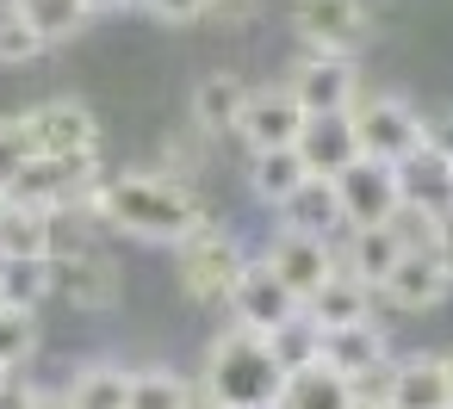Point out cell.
Instances as JSON below:
<instances>
[{
    "mask_svg": "<svg viewBox=\"0 0 453 409\" xmlns=\"http://www.w3.org/2000/svg\"><path fill=\"white\" fill-rule=\"evenodd\" d=\"M199 390L211 397V409H273L280 390H286V372L273 366V353H267L261 335L224 329V335H211V347H205Z\"/></svg>",
    "mask_w": 453,
    "mask_h": 409,
    "instance_id": "2",
    "label": "cell"
},
{
    "mask_svg": "<svg viewBox=\"0 0 453 409\" xmlns=\"http://www.w3.org/2000/svg\"><path fill=\"white\" fill-rule=\"evenodd\" d=\"M50 292H57L50 261H0V304H13V310H38Z\"/></svg>",
    "mask_w": 453,
    "mask_h": 409,
    "instance_id": "29",
    "label": "cell"
},
{
    "mask_svg": "<svg viewBox=\"0 0 453 409\" xmlns=\"http://www.w3.org/2000/svg\"><path fill=\"white\" fill-rule=\"evenodd\" d=\"M286 94L304 106V118H335V112H354L360 100V81H354V63L348 57H317L304 50L286 75Z\"/></svg>",
    "mask_w": 453,
    "mask_h": 409,
    "instance_id": "7",
    "label": "cell"
},
{
    "mask_svg": "<svg viewBox=\"0 0 453 409\" xmlns=\"http://www.w3.org/2000/svg\"><path fill=\"white\" fill-rule=\"evenodd\" d=\"M143 7L162 19V26H187V19H205V0H143Z\"/></svg>",
    "mask_w": 453,
    "mask_h": 409,
    "instance_id": "33",
    "label": "cell"
},
{
    "mask_svg": "<svg viewBox=\"0 0 453 409\" xmlns=\"http://www.w3.org/2000/svg\"><path fill=\"white\" fill-rule=\"evenodd\" d=\"M391 174H397V199H403L410 211H428V217H447V211H453V162H447V155L416 149V155H403Z\"/></svg>",
    "mask_w": 453,
    "mask_h": 409,
    "instance_id": "16",
    "label": "cell"
},
{
    "mask_svg": "<svg viewBox=\"0 0 453 409\" xmlns=\"http://www.w3.org/2000/svg\"><path fill=\"white\" fill-rule=\"evenodd\" d=\"M391 360V341H385V329L379 322H354V329H329L323 335V353H317V366H329L335 378H366L372 366H385Z\"/></svg>",
    "mask_w": 453,
    "mask_h": 409,
    "instance_id": "18",
    "label": "cell"
},
{
    "mask_svg": "<svg viewBox=\"0 0 453 409\" xmlns=\"http://www.w3.org/2000/svg\"><path fill=\"white\" fill-rule=\"evenodd\" d=\"M255 13V0H205V19H218V26H242Z\"/></svg>",
    "mask_w": 453,
    "mask_h": 409,
    "instance_id": "35",
    "label": "cell"
},
{
    "mask_svg": "<svg viewBox=\"0 0 453 409\" xmlns=\"http://www.w3.org/2000/svg\"><path fill=\"white\" fill-rule=\"evenodd\" d=\"M32 353H38V310H13V304H0V366L19 372Z\"/></svg>",
    "mask_w": 453,
    "mask_h": 409,
    "instance_id": "30",
    "label": "cell"
},
{
    "mask_svg": "<svg viewBox=\"0 0 453 409\" xmlns=\"http://www.w3.org/2000/svg\"><path fill=\"white\" fill-rule=\"evenodd\" d=\"M348 403H354L348 378H335L329 366H304V372L286 378V390H280L273 409H348Z\"/></svg>",
    "mask_w": 453,
    "mask_h": 409,
    "instance_id": "27",
    "label": "cell"
},
{
    "mask_svg": "<svg viewBox=\"0 0 453 409\" xmlns=\"http://www.w3.org/2000/svg\"><path fill=\"white\" fill-rule=\"evenodd\" d=\"M242 106H249V81L242 75H230V69H218V75H205L199 87H193V131L199 137H236V125H242Z\"/></svg>",
    "mask_w": 453,
    "mask_h": 409,
    "instance_id": "17",
    "label": "cell"
},
{
    "mask_svg": "<svg viewBox=\"0 0 453 409\" xmlns=\"http://www.w3.org/2000/svg\"><path fill=\"white\" fill-rule=\"evenodd\" d=\"M193 409H211V397H205V390H193Z\"/></svg>",
    "mask_w": 453,
    "mask_h": 409,
    "instance_id": "39",
    "label": "cell"
},
{
    "mask_svg": "<svg viewBox=\"0 0 453 409\" xmlns=\"http://www.w3.org/2000/svg\"><path fill=\"white\" fill-rule=\"evenodd\" d=\"M348 409H391V403H348Z\"/></svg>",
    "mask_w": 453,
    "mask_h": 409,
    "instance_id": "40",
    "label": "cell"
},
{
    "mask_svg": "<svg viewBox=\"0 0 453 409\" xmlns=\"http://www.w3.org/2000/svg\"><path fill=\"white\" fill-rule=\"evenodd\" d=\"M267 341V353H273V366L292 378V372H304V366H317V353H323V329L311 322V316H292V322H280L273 335H261Z\"/></svg>",
    "mask_w": 453,
    "mask_h": 409,
    "instance_id": "28",
    "label": "cell"
},
{
    "mask_svg": "<svg viewBox=\"0 0 453 409\" xmlns=\"http://www.w3.org/2000/svg\"><path fill=\"white\" fill-rule=\"evenodd\" d=\"M32 409H75V403H69L63 390H38V403H32Z\"/></svg>",
    "mask_w": 453,
    "mask_h": 409,
    "instance_id": "37",
    "label": "cell"
},
{
    "mask_svg": "<svg viewBox=\"0 0 453 409\" xmlns=\"http://www.w3.org/2000/svg\"><path fill=\"white\" fill-rule=\"evenodd\" d=\"M7 205H13V199H7V186H0V217H7Z\"/></svg>",
    "mask_w": 453,
    "mask_h": 409,
    "instance_id": "41",
    "label": "cell"
},
{
    "mask_svg": "<svg viewBox=\"0 0 453 409\" xmlns=\"http://www.w3.org/2000/svg\"><path fill=\"white\" fill-rule=\"evenodd\" d=\"M125 7H143V0H88V13H125Z\"/></svg>",
    "mask_w": 453,
    "mask_h": 409,
    "instance_id": "36",
    "label": "cell"
},
{
    "mask_svg": "<svg viewBox=\"0 0 453 409\" xmlns=\"http://www.w3.org/2000/svg\"><path fill=\"white\" fill-rule=\"evenodd\" d=\"M0 378H7V366H0Z\"/></svg>",
    "mask_w": 453,
    "mask_h": 409,
    "instance_id": "42",
    "label": "cell"
},
{
    "mask_svg": "<svg viewBox=\"0 0 453 409\" xmlns=\"http://www.w3.org/2000/svg\"><path fill=\"white\" fill-rule=\"evenodd\" d=\"M13 13L44 38V50L50 44H69V38H81L88 32V0H13Z\"/></svg>",
    "mask_w": 453,
    "mask_h": 409,
    "instance_id": "25",
    "label": "cell"
},
{
    "mask_svg": "<svg viewBox=\"0 0 453 409\" xmlns=\"http://www.w3.org/2000/svg\"><path fill=\"white\" fill-rule=\"evenodd\" d=\"M304 316L329 335V329H354V322H379V292L366 279H354L348 267H335L311 298H304Z\"/></svg>",
    "mask_w": 453,
    "mask_h": 409,
    "instance_id": "13",
    "label": "cell"
},
{
    "mask_svg": "<svg viewBox=\"0 0 453 409\" xmlns=\"http://www.w3.org/2000/svg\"><path fill=\"white\" fill-rule=\"evenodd\" d=\"M224 310H230V322L236 329H249V335H273L280 322H292V316H304V304L261 267V261H249L242 267V279L230 285V298H224Z\"/></svg>",
    "mask_w": 453,
    "mask_h": 409,
    "instance_id": "10",
    "label": "cell"
},
{
    "mask_svg": "<svg viewBox=\"0 0 453 409\" xmlns=\"http://www.w3.org/2000/svg\"><path fill=\"white\" fill-rule=\"evenodd\" d=\"M385 403H391V409H453L441 353H410V360H397V372H391V397H385Z\"/></svg>",
    "mask_w": 453,
    "mask_h": 409,
    "instance_id": "19",
    "label": "cell"
},
{
    "mask_svg": "<svg viewBox=\"0 0 453 409\" xmlns=\"http://www.w3.org/2000/svg\"><path fill=\"white\" fill-rule=\"evenodd\" d=\"M63 397H69L75 409H131V366H119V360H88V366L69 372Z\"/></svg>",
    "mask_w": 453,
    "mask_h": 409,
    "instance_id": "21",
    "label": "cell"
},
{
    "mask_svg": "<svg viewBox=\"0 0 453 409\" xmlns=\"http://www.w3.org/2000/svg\"><path fill=\"white\" fill-rule=\"evenodd\" d=\"M255 261H261V267H267L298 304H304V298L342 267V261H335V242H323V236H298V230H280V236L267 242V254H255Z\"/></svg>",
    "mask_w": 453,
    "mask_h": 409,
    "instance_id": "9",
    "label": "cell"
},
{
    "mask_svg": "<svg viewBox=\"0 0 453 409\" xmlns=\"http://www.w3.org/2000/svg\"><path fill=\"white\" fill-rule=\"evenodd\" d=\"M50 217L57 211L7 205V217H0V261H50Z\"/></svg>",
    "mask_w": 453,
    "mask_h": 409,
    "instance_id": "24",
    "label": "cell"
},
{
    "mask_svg": "<svg viewBox=\"0 0 453 409\" xmlns=\"http://www.w3.org/2000/svg\"><path fill=\"white\" fill-rule=\"evenodd\" d=\"M280 230L323 236V242L348 236V223H342V205H335V186H329V180H304V186H298V193L280 205Z\"/></svg>",
    "mask_w": 453,
    "mask_h": 409,
    "instance_id": "20",
    "label": "cell"
},
{
    "mask_svg": "<svg viewBox=\"0 0 453 409\" xmlns=\"http://www.w3.org/2000/svg\"><path fill=\"white\" fill-rule=\"evenodd\" d=\"M19 118H26V131H32L38 162H63V155H88V149H100V118H94L88 100L57 94V100H38V106L19 112Z\"/></svg>",
    "mask_w": 453,
    "mask_h": 409,
    "instance_id": "6",
    "label": "cell"
},
{
    "mask_svg": "<svg viewBox=\"0 0 453 409\" xmlns=\"http://www.w3.org/2000/svg\"><path fill=\"white\" fill-rule=\"evenodd\" d=\"M32 162H38V149H32L26 118H0V186H13Z\"/></svg>",
    "mask_w": 453,
    "mask_h": 409,
    "instance_id": "31",
    "label": "cell"
},
{
    "mask_svg": "<svg viewBox=\"0 0 453 409\" xmlns=\"http://www.w3.org/2000/svg\"><path fill=\"white\" fill-rule=\"evenodd\" d=\"M329 186H335V205H342V223H348V230H385L391 211L403 205V199H397V174H391L385 162H366V155H360L354 168H342Z\"/></svg>",
    "mask_w": 453,
    "mask_h": 409,
    "instance_id": "8",
    "label": "cell"
},
{
    "mask_svg": "<svg viewBox=\"0 0 453 409\" xmlns=\"http://www.w3.org/2000/svg\"><path fill=\"white\" fill-rule=\"evenodd\" d=\"M441 366H447V397H453V347L441 353Z\"/></svg>",
    "mask_w": 453,
    "mask_h": 409,
    "instance_id": "38",
    "label": "cell"
},
{
    "mask_svg": "<svg viewBox=\"0 0 453 409\" xmlns=\"http://www.w3.org/2000/svg\"><path fill=\"white\" fill-rule=\"evenodd\" d=\"M397 254H403V248H397L391 230H348V242L335 248V261H342L354 279H366L372 292H379V279L397 267Z\"/></svg>",
    "mask_w": 453,
    "mask_h": 409,
    "instance_id": "23",
    "label": "cell"
},
{
    "mask_svg": "<svg viewBox=\"0 0 453 409\" xmlns=\"http://www.w3.org/2000/svg\"><path fill=\"white\" fill-rule=\"evenodd\" d=\"M38 57H44V38H38L13 7H0V63L19 69V63H38Z\"/></svg>",
    "mask_w": 453,
    "mask_h": 409,
    "instance_id": "32",
    "label": "cell"
},
{
    "mask_svg": "<svg viewBox=\"0 0 453 409\" xmlns=\"http://www.w3.org/2000/svg\"><path fill=\"white\" fill-rule=\"evenodd\" d=\"M348 118H354V137H360V155L366 162L397 168L403 155L422 149V112L403 94H366V100H354Z\"/></svg>",
    "mask_w": 453,
    "mask_h": 409,
    "instance_id": "4",
    "label": "cell"
},
{
    "mask_svg": "<svg viewBox=\"0 0 453 409\" xmlns=\"http://www.w3.org/2000/svg\"><path fill=\"white\" fill-rule=\"evenodd\" d=\"M447 292H453V279H447L441 254H397V267L379 279V298L391 310H434Z\"/></svg>",
    "mask_w": 453,
    "mask_h": 409,
    "instance_id": "15",
    "label": "cell"
},
{
    "mask_svg": "<svg viewBox=\"0 0 453 409\" xmlns=\"http://www.w3.org/2000/svg\"><path fill=\"white\" fill-rule=\"evenodd\" d=\"M88 217H94L100 230L131 236V242H168V248H180L199 223H211L205 199H199L187 180H174L168 168H125V174H106L100 193L88 199Z\"/></svg>",
    "mask_w": 453,
    "mask_h": 409,
    "instance_id": "1",
    "label": "cell"
},
{
    "mask_svg": "<svg viewBox=\"0 0 453 409\" xmlns=\"http://www.w3.org/2000/svg\"><path fill=\"white\" fill-rule=\"evenodd\" d=\"M292 149L304 155L311 180H335L342 168L360 162V137H354V118H348V112H335V118H304V131H298Z\"/></svg>",
    "mask_w": 453,
    "mask_h": 409,
    "instance_id": "14",
    "label": "cell"
},
{
    "mask_svg": "<svg viewBox=\"0 0 453 409\" xmlns=\"http://www.w3.org/2000/svg\"><path fill=\"white\" fill-rule=\"evenodd\" d=\"M50 273H57V292H63L75 310H88V316L112 310V304H119V292H125V273H119V261H112L100 242H88L81 254L50 261Z\"/></svg>",
    "mask_w": 453,
    "mask_h": 409,
    "instance_id": "11",
    "label": "cell"
},
{
    "mask_svg": "<svg viewBox=\"0 0 453 409\" xmlns=\"http://www.w3.org/2000/svg\"><path fill=\"white\" fill-rule=\"evenodd\" d=\"M242 267H249V248H242L236 230H224L218 217L199 223V230L174 248V273H180V292H187L193 304H224L230 285L242 279Z\"/></svg>",
    "mask_w": 453,
    "mask_h": 409,
    "instance_id": "3",
    "label": "cell"
},
{
    "mask_svg": "<svg viewBox=\"0 0 453 409\" xmlns=\"http://www.w3.org/2000/svg\"><path fill=\"white\" fill-rule=\"evenodd\" d=\"M32 403H38V384L32 378H19V372L0 378V409H32Z\"/></svg>",
    "mask_w": 453,
    "mask_h": 409,
    "instance_id": "34",
    "label": "cell"
},
{
    "mask_svg": "<svg viewBox=\"0 0 453 409\" xmlns=\"http://www.w3.org/2000/svg\"><path fill=\"white\" fill-rule=\"evenodd\" d=\"M311 180V168H304V155L298 149H267V155H249V193L261 199V205H286L298 186Z\"/></svg>",
    "mask_w": 453,
    "mask_h": 409,
    "instance_id": "22",
    "label": "cell"
},
{
    "mask_svg": "<svg viewBox=\"0 0 453 409\" xmlns=\"http://www.w3.org/2000/svg\"><path fill=\"white\" fill-rule=\"evenodd\" d=\"M193 378L174 366H131V409H193Z\"/></svg>",
    "mask_w": 453,
    "mask_h": 409,
    "instance_id": "26",
    "label": "cell"
},
{
    "mask_svg": "<svg viewBox=\"0 0 453 409\" xmlns=\"http://www.w3.org/2000/svg\"><path fill=\"white\" fill-rule=\"evenodd\" d=\"M292 32L317 57H354L372 38L366 0H292Z\"/></svg>",
    "mask_w": 453,
    "mask_h": 409,
    "instance_id": "5",
    "label": "cell"
},
{
    "mask_svg": "<svg viewBox=\"0 0 453 409\" xmlns=\"http://www.w3.org/2000/svg\"><path fill=\"white\" fill-rule=\"evenodd\" d=\"M298 131H304V106L286 94V81L280 87H249V106H242V125H236V137L249 143V155L292 149Z\"/></svg>",
    "mask_w": 453,
    "mask_h": 409,
    "instance_id": "12",
    "label": "cell"
}]
</instances>
